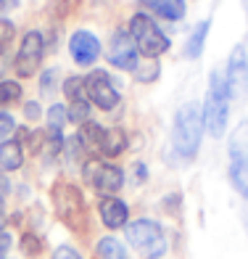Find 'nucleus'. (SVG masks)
Here are the masks:
<instances>
[{"label":"nucleus","instance_id":"f257e3e1","mask_svg":"<svg viewBox=\"0 0 248 259\" xmlns=\"http://www.w3.org/2000/svg\"><path fill=\"white\" fill-rule=\"evenodd\" d=\"M51 198H53L58 220H61L69 230H74V233L87 230V206H85V196H82V191L77 185L58 180L51 191Z\"/></svg>","mask_w":248,"mask_h":259},{"label":"nucleus","instance_id":"f03ea898","mask_svg":"<svg viewBox=\"0 0 248 259\" xmlns=\"http://www.w3.org/2000/svg\"><path fill=\"white\" fill-rule=\"evenodd\" d=\"M201 130H204V116H201L198 103H185L174 116V148L177 154L185 156V159H193L198 143H201Z\"/></svg>","mask_w":248,"mask_h":259},{"label":"nucleus","instance_id":"7ed1b4c3","mask_svg":"<svg viewBox=\"0 0 248 259\" xmlns=\"http://www.w3.org/2000/svg\"><path fill=\"white\" fill-rule=\"evenodd\" d=\"M227 114H230V88L227 79L219 72L211 74L209 79V93H206V109H204V124L214 138H219L227 127Z\"/></svg>","mask_w":248,"mask_h":259},{"label":"nucleus","instance_id":"20e7f679","mask_svg":"<svg viewBox=\"0 0 248 259\" xmlns=\"http://www.w3.org/2000/svg\"><path fill=\"white\" fill-rule=\"evenodd\" d=\"M129 34H132L137 51L143 56H148V58H156V56L169 51V37L156 27V21H153L151 16H145V14L132 16V21H129Z\"/></svg>","mask_w":248,"mask_h":259},{"label":"nucleus","instance_id":"39448f33","mask_svg":"<svg viewBox=\"0 0 248 259\" xmlns=\"http://www.w3.org/2000/svg\"><path fill=\"white\" fill-rule=\"evenodd\" d=\"M127 238L145 259H159L167 251V235H164L159 222L153 220H135L127 228Z\"/></svg>","mask_w":248,"mask_h":259},{"label":"nucleus","instance_id":"423d86ee","mask_svg":"<svg viewBox=\"0 0 248 259\" xmlns=\"http://www.w3.org/2000/svg\"><path fill=\"white\" fill-rule=\"evenodd\" d=\"M230 180L243 196H248V122H240L230 135Z\"/></svg>","mask_w":248,"mask_h":259},{"label":"nucleus","instance_id":"0eeeda50","mask_svg":"<svg viewBox=\"0 0 248 259\" xmlns=\"http://www.w3.org/2000/svg\"><path fill=\"white\" fill-rule=\"evenodd\" d=\"M85 178H87V183L95 188V191H101L106 196H114L124 185V172L119 167L95 161V159L85 164Z\"/></svg>","mask_w":248,"mask_h":259},{"label":"nucleus","instance_id":"6e6552de","mask_svg":"<svg viewBox=\"0 0 248 259\" xmlns=\"http://www.w3.org/2000/svg\"><path fill=\"white\" fill-rule=\"evenodd\" d=\"M85 93H87V98L103 111H111V109L119 106V93H116V88L111 85V77L106 74L103 69L90 72V77L85 79Z\"/></svg>","mask_w":248,"mask_h":259},{"label":"nucleus","instance_id":"1a4fd4ad","mask_svg":"<svg viewBox=\"0 0 248 259\" xmlns=\"http://www.w3.org/2000/svg\"><path fill=\"white\" fill-rule=\"evenodd\" d=\"M42 34L40 32H27L24 40H21V48H19V56H16V74L19 77H32L34 72L40 69V61H42Z\"/></svg>","mask_w":248,"mask_h":259},{"label":"nucleus","instance_id":"9d476101","mask_svg":"<svg viewBox=\"0 0 248 259\" xmlns=\"http://www.w3.org/2000/svg\"><path fill=\"white\" fill-rule=\"evenodd\" d=\"M137 45L132 40L129 32H116L111 37V45H109V61L122 69V72H135L137 69Z\"/></svg>","mask_w":248,"mask_h":259},{"label":"nucleus","instance_id":"9b49d317","mask_svg":"<svg viewBox=\"0 0 248 259\" xmlns=\"http://www.w3.org/2000/svg\"><path fill=\"white\" fill-rule=\"evenodd\" d=\"M227 88H230V96L235 98H243L248 90V58H245L243 45H238L232 51L227 61Z\"/></svg>","mask_w":248,"mask_h":259},{"label":"nucleus","instance_id":"f8f14e48","mask_svg":"<svg viewBox=\"0 0 248 259\" xmlns=\"http://www.w3.org/2000/svg\"><path fill=\"white\" fill-rule=\"evenodd\" d=\"M69 53H72V58L79 66H90L101 56V42L92 32L79 29V32L72 34V40H69Z\"/></svg>","mask_w":248,"mask_h":259},{"label":"nucleus","instance_id":"ddd939ff","mask_svg":"<svg viewBox=\"0 0 248 259\" xmlns=\"http://www.w3.org/2000/svg\"><path fill=\"white\" fill-rule=\"evenodd\" d=\"M98 211H101V220L106 222V228H114L119 230L127 225V217H129V209L124 201H119V198L114 196H103L101 204H98Z\"/></svg>","mask_w":248,"mask_h":259},{"label":"nucleus","instance_id":"4468645a","mask_svg":"<svg viewBox=\"0 0 248 259\" xmlns=\"http://www.w3.org/2000/svg\"><path fill=\"white\" fill-rule=\"evenodd\" d=\"M127 148V133L122 127H111L103 133V140H101V154L103 156H119L124 154Z\"/></svg>","mask_w":248,"mask_h":259},{"label":"nucleus","instance_id":"2eb2a0df","mask_svg":"<svg viewBox=\"0 0 248 259\" xmlns=\"http://www.w3.org/2000/svg\"><path fill=\"white\" fill-rule=\"evenodd\" d=\"M143 3H145V8H151L161 19L177 21L185 16V0H143Z\"/></svg>","mask_w":248,"mask_h":259},{"label":"nucleus","instance_id":"dca6fc26","mask_svg":"<svg viewBox=\"0 0 248 259\" xmlns=\"http://www.w3.org/2000/svg\"><path fill=\"white\" fill-rule=\"evenodd\" d=\"M21 161H24V151H21V143L19 140H6L3 146H0V167L6 172H14L21 167Z\"/></svg>","mask_w":248,"mask_h":259},{"label":"nucleus","instance_id":"f3484780","mask_svg":"<svg viewBox=\"0 0 248 259\" xmlns=\"http://www.w3.org/2000/svg\"><path fill=\"white\" fill-rule=\"evenodd\" d=\"M103 133H106V130H103L101 124H95V122H85V124H82V130H79V135H77V140H79V146H85L87 151H95V154H101Z\"/></svg>","mask_w":248,"mask_h":259},{"label":"nucleus","instance_id":"a211bd4d","mask_svg":"<svg viewBox=\"0 0 248 259\" xmlns=\"http://www.w3.org/2000/svg\"><path fill=\"white\" fill-rule=\"evenodd\" d=\"M209 21H201V24L193 29V34H190V40H187V45H185V56L187 58H198L201 56V51H204V42H206V34H209Z\"/></svg>","mask_w":248,"mask_h":259},{"label":"nucleus","instance_id":"6ab92c4d","mask_svg":"<svg viewBox=\"0 0 248 259\" xmlns=\"http://www.w3.org/2000/svg\"><path fill=\"white\" fill-rule=\"evenodd\" d=\"M98 256L101 259H127V251L116 238H101L98 241Z\"/></svg>","mask_w":248,"mask_h":259},{"label":"nucleus","instance_id":"aec40b11","mask_svg":"<svg viewBox=\"0 0 248 259\" xmlns=\"http://www.w3.org/2000/svg\"><path fill=\"white\" fill-rule=\"evenodd\" d=\"M69 119V111L64 109L61 103H56L51 106V111H48V133H56V135H61V130Z\"/></svg>","mask_w":248,"mask_h":259},{"label":"nucleus","instance_id":"412c9836","mask_svg":"<svg viewBox=\"0 0 248 259\" xmlns=\"http://www.w3.org/2000/svg\"><path fill=\"white\" fill-rule=\"evenodd\" d=\"M64 93H66L69 101H82V98H87V93H85V79H82V77H69V79L64 82Z\"/></svg>","mask_w":248,"mask_h":259},{"label":"nucleus","instance_id":"4be33fe9","mask_svg":"<svg viewBox=\"0 0 248 259\" xmlns=\"http://www.w3.org/2000/svg\"><path fill=\"white\" fill-rule=\"evenodd\" d=\"M21 98V85L19 82H0V106H8Z\"/></svg>","mask_w":248,"mask_h":259},{"label":"nucleus","instance_id":"5701e85b","mask_svg":"<svg viewBox=\"0 0 248 259\" xmlns=\"http://www.w3.org/2000/svg\"><path fill=\"white\" fill-rule=\"evenodd\" d=\"M87 114H90V103H87V98L72 101V109H69V119L82 124V122H87Z\"/></svg>","mask_w":248,"mask_h":259},{"label":"nucleus","instance_id":"b1692460","mask_svg":"<svg viewBox=\"0 0 248 259\" xmlns=\"http://www.w3.org/2000/svg\"><path fill=\"white\" fill-rule=\"evenodd\" d=\"M135 74H137L140 82H153V79L159 77V64H156V58H148V66H140V64H137Z\"/></svg>","mask_w":248,"mask_h":259},{"label":"nucleus","instance_id":"393cba45","mask_svg":"<svg viewBox=\"0 0 248 259\" xmlns=\"http://www.w3.org/2000/svg\"><path fill=\"white\" fill-rule=\"evenodd\" d=\"M21 249H24V254H29V256H34V254L42 251V249H40V241L34 238L32 233H27L24 238H21Z\"/></svg>","mask_w":248,"mask_h":259},{"label":"nucleus","instance_id":"a878e982","mask_svg":"<svg viewBox=\"0 0 248 259\" xmlns=\"http://www.w3.org/2000/svg\"><path fill=\"white\" fill-rule=\"evenodd\" d=\"M11 40H14V24L0 19V51H3Z\"/></svg>","mask_w":248,"mask_h":259},{"label":"nucleus","instance_id":"bb28decb","mask_svg":"<svg viewBox=\"0 0 248 259\" xmlns=\"http://www.w3.org/2000/svg\"><path fill=\"white\" fill-rule=\"evenodd\" d=\"M14 116L11 114H0V140H8V135L14 133Z\"/></svg>","mask_w":248,"mask_h":259},{"label":"nucleus","instance_id":"cd10ccee","mask_svg":"<svg viewBox=\"0 0 248 259\" xmlns=\"http://www.w3.org/2000/svg\"><path fill=\"white\" fill-rule=\"evenodd\" d=\"M56 77H58L56 69H48V72L42 74V90H45V93H51V90H53V85H56Z\"/></svg>","mask_w":248,"mask_h":259},{"label":"nucleus","instance_id":"c85d7f7f","mask_svg":"<svg viewBox=\"0 0 248 259\" xmlns=\"http://www.w3.org/2000/svg\"><path fill=\"white\" fill-rule=\"evenodd\" d=\"M53 259H82L74 249H69V246H61V249H56Z\"/></svg>","mask_w":248,"mask_h":259},{"label":"nucleus","instance_id":"c756f323","mask_svg":"<svg viewBox=\"0 0 248 259\" xmlns=\"http://www.w3.org/2000/svg\"><path fill=\"white\" fill-rule=\"evenodd\" d=\"M24 114L29 116V119H37V116H40V106H37V103H27Z\"/></svg>","mask_w":248,"mask_h":259},{"label":"nucleus","instance_id":"7c9ffc66","mask_svg":"<svg viewBox=\"0 0 248 259\" xmlns=\"http://www.w3.org/2000/svg\"><path fill=\"white\" fill-rule=\"evenodd\" d=\"M19 6V0H0V14H6V11H14Z\"/></svg>","mask_w":248,"mask_h":259},{"label":"nucleus","instance_id":"2f4dec72","mask_svg":"<svg viewBox=\"0 0 248 259\" xmlns=\"http://www.w3.org/2000/svg\"><path fill=\"white\" fill-rule=\"evenodd\" d=\"M8 243H11V238H8L6 233H0V259L6 256V249H8Z\"/></svg>","mask_w":248,"mask_h":259},{"label":"nucleus","instance_id":"473e14b6","mask_svg":"<svg viewBox=\"0 0 248 259\" xmlns=\"http://www.w3.org/2000/svg\"><path fill=\"white\" fill-rule=\"evenodd\" d=\"M3 228H6V204L0 198V233H3Z\"/></svg>","mask_w":248,"mask_h":259}]
</instances>
